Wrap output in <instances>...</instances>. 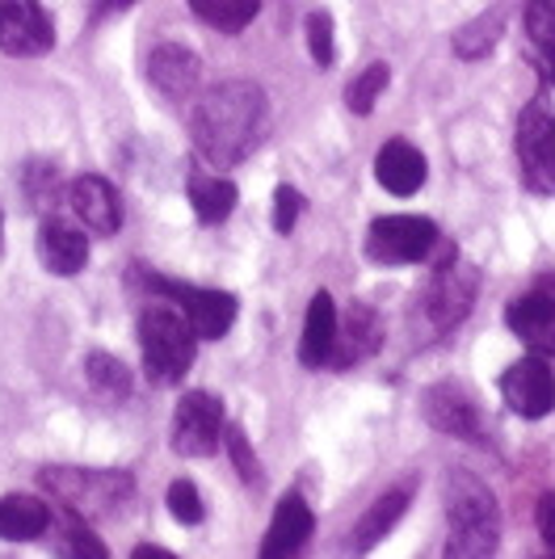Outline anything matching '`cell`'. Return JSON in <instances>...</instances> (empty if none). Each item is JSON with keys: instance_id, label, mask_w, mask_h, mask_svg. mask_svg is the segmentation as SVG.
I'll list each match as a JSON object with an SVG mask.
<instances>
[{"instance_id": "obj_32", "label": "cell", "mask_w": 555, "mask_h": 559, "mask_svg": "<svg viewBox=\"0 0 555 559\" xmlns=\"http://www.w3.org/2000/svg\"><path fill=\"white\" fill-rule=\"evenodd\" d=\"M68 556H81V559H106L110 551H106V543L97 538V534L84 531V522L76 518V526L68 531Z\"/></svg>"}, {"instance_id": "obj_2", "label": "cell", "mask_w": 555, "mask_h": 559, "mask_svg": "<svg viewBox=\"0 0 555 559\" xmlns=\"http://www.w3.org/2000/svg\"><path fill=\"white\" fill-rule=\"evenodd\" d=\"M446 556L484 559L497 556L500 543V509L484 479L472 472H450L446 476Z\"/></svg>"}, {"instance_id": "obj_31", "label": "cell", "mask_w": 555, "mask_h": 559, "mask_svg": "<svg viewBox=\"0 0 555 559\" xmlns=\"http://www.w3.org/2000/svg\"><path fill=\"white\" fill-rule=\"evenodd\" d=\"M299 215H304V194L299 190H291V186H278L274 194V227L282 236H291L295 224H299Z\"/></svg>"}, {"instance_id": "obj_21", "label": "cell", "mask_w": 555, "mask_h": 559, "mask_svg": "<svg viewBox=\"0 0 555 559\" xmlns=\"http://www.w3.org/2000/svg\"><path fill=\"white\" fill-rule=\"evenodd\" d=\"M51 526V509L38 497H0V538L34 543Z\"/></svg>"}, {"instance_id": "obj_26", "label": "cell", "mask_w": 555, "mask_h": 559, "mask_svg": "<svg viewBox=\"0 0 555 559\" xmlns=\"http://www.w3.org/2000/svg\"><path fill=\"white\" fill-rule=\"evenodd\" d=\"M527 34L547 81L555 84V0H527Z\"/></svg>"}, {"instance_id": "obj_9", "label": "cell", "mask_w": 555, "mask_h": 559, "mask_svg": "<svg viewBox=\"0 0 555 559\" xmlns=\"http://www.w3.org/2000/svg\"><path fill=\"white\" fill-rule=\"evenodd\" d=\"M223 438V404L211 392H190L177 404L173 417V450L186 459H206L220 450Z\"/></svg>"}, {"instance_id": "obj_25", "label": "cell", "mask_w": 555, "mask_h": 559, "mask_svg": "<svg viewBox=\"0 0 555 559\" xmlns=\"http://www.w3.org/2000/svg\"><path fill=\"white\" fill-rule=\"evenodd\" d=\"M190 9L198 13V22H206L211 29L240 34L257 17L261 0H190Z\"/></svg>"}, {"instance_id": "obj_27", "label": "cell", "mask_w": 555, "mask_h": 559, "mask_svg": "<svg viewBox=\"0 0 555 559\" xmlns=\"http://www.w3.org/2000/svg\"><path fill=\"white\" fill-rule=\"evenodd\" d=\"M500 13H480L472 26H463L459 34H454V56H463V59H480V56H488L493 47H497V38H500Z\"/></svg>"}, {"instance_id": "obj_29", "label": "cell", "mask_w": 555, "mask_h": 559, "mask_svg": "<svg viewBox=\"0 0 555 559\" xmlns=\"http://www.w3.org/2000/svg\"><path fill=\"white\" fill-rule=\"evenodd\" d=\"M168 513L177 522H186V526H198L206 518V504H202V497H198V488L190 479H173L168 484Z\"/></svg>"}, {"instance_id": "obj_30", "label": "cell", "mask_w": 555, "mask_h": 559, "mask_svg": "<svg viewBox=\"0 0 555 559\" xmlns=\"http://www.w3.org/2000/svg\"><path fill=\"white\" fill-rule=\"evenodd\" d=\"M307 47H311V59L320 63V68H333V22H329V13H311L307 17Z\"/></svg>"}, {"instance_id": "obj_36", "label": "cell", "mask_w": 555, "mask_h": 559, "mask_svg": "<svg viewBox=\"0 0 555 559\" xmlns=\"http://www.w3.org/2000/svg\"><path fill=\"white\" fill-rule=\"evenodd\" d=\"M135 559H173L165 551V547H147V543H143V547H135Z\"/></svg>"}, {"instance_id": "obj_23", "label": "cell", "mask_w": 555, "mask_h": 559, "mask_svg": "<svg viewBox=\"0 0 555 559\" xmlns=\"http://www.w3.org/2000/svg\"><path fill=\"white\" fill-rule=\"evenodd\" d=\"M186 194L194 202V215L202 224H223V219L236 211V198H240L232 181H223V177H202V173H190Z\"/></svg>"}, {"instance_id": "obj_17", "label": "cell", "mask_w": 555, "mask_h": 559, "mask_svg": "<svg viewBox=\"0 0 555 559\" xmlns=\"http://www.w3.org/2000/svg\"><path fill=\"white\" fill-rule=\"evenodd\" d=\"M38 261L59 274V278H72L88 265V240L72 224L63 219H47L38 227Z\"/></svg>"}, {"instance_id": "obj_18", "label": "cell", "mask_w": 555, "mask_h": 559, "mask_svg": "<svg viewBox=\"0 0 555 559\" xmlns=\"http://www.w3.org/2000/svg\"><path fill=\"white\" fill-rule=\"evenodd\" d=\"M375 177L379 186L395 198H409L425 186V156L409 140H388L375 156Z\"/></svg>"}, {"instance_id": "obj_6", "label": "cell", "mask_w": 555, "mask_h": 559, "mask_svg": "<svg viewBox=\"0 0 555 559\" xmlns=\"http://www.w3.org/2000/svg\"><path fill=\"white\" fill-rule=\"evenodd\" d=\"M518 165L527 190L555 194V110L547 93H534L518 114Z\"/></svg>"}, {"instance_id": "obj_33", "label": "cell", "mask_w": 555, "mask_h": 559, "mask_svg": "<svg viewBox=\"0 0 555 559\" xmlns=\"http://www.w3.org/2000/svg\"><path fill=\"white\" fill-rule=\"evenodd\" d=\"M227 454H232V463H236V467H240V476L249 479V484H257V479H261V472H257V463H252V450H249V442H245V433H240V429H232V433H227Z\"/></svg>"}, {"instance_id": "obj_11", "label": "cell", "mask_w": 555, "mask_h": 559, "mask_svg": "<svg viewBox=\"0 0 555 559\" xmlns=\"http://www.w3.org/2000/svg\"><path fill=\"white\" fill-rule=\"evenodd\" d=\"M500 395H505V404H509L518 417H527V420L547 417L555 408L552 366L543 362V358H522V362H513L500 374Z\"/></svg>"}, {"instance_id": "obj_35", "label": "cell", "mask_w": 555, "mask_h": 559, "mask_svg": "<svg viewBox=\"0 0 555 559\" xmlns=\"http://www.w3.org/2000/svg\"><path fill=\"white\" fill-rule=\"evenodd\" d=\"M135 0H93V17L102 22V17H114V13H122V9H131Z\"/></svg>"}, {"instance_id": "obj_10", "label": "cell", "mask_w": 555, "mask_h": 559, "mask_svg": "<svg viewBox=\"0 0 555 559\" xmlns=\"http://www.w3.org/2000/svg\"><path fill=\"white\" fill-rule=\"evenodd\" d=\"M56 47V26L38 0H0V51L17 59L47 56Z\"/></svg>"}, {"instance_id": "obj_13", "label": "cell", "mask_w": 555, "mask_h": 559, "mask_svg": "<svg viewBox=\"0 0 555 559\" xmlns=\"http://www.w3.org/2000/svg\"><path fill=\"white\" fill-rule=\"evenodd\" d=\"M425 420L434 429H442L450 438H463V442H480L484 438V417H480V404L468 388L459 383H438L434 392L425 395Z\"/></svg>"}, {"instance_id": "obj_1", "label": "cell", "mask_w": 555, "mask_h": 559, "mask_svg": "<svg viewBox=\"0 0 555 559\" xmlns=\"http://www.w3.org/2000/svg\"><path fill=\"white\" fill-rule=\"evenodd\" d=\"M190 135L211 168H236L270 135V102L249 81H223L198 97L190 114Z\"/></svg>"}, {"instance_id": "obj_3", "label": "cell", "mask_w": 555, "mask_h": 559, "mask_svg": "<svg viewBox=\"0 0 555 559\" xmlns=\"http://www.w3.org/2000/svg\"><path fill=\"white\" fill-rule=\"evenodd\" d=\"M480 295V274L472 265H463L454 252H446L434 270L429 286L416 295L413 304V341H442L450 336L468 316H472V304Z\"/></svg>"}, {"instance_id": "obj_4", "label": "cell", "mask_w": 555, "mask_h": 559, "mask_svg": "<svg viewBox=\"0 0 555 559\" xmlns=\"http://www.w3.org/2000/svg\"><path fill=\"white\" fill-rule=\"evenodd\" d=\"M38 484L81 522L114 518L135 497V479L127 472H102V467H43Z\"/></svg>"}, {"instance_id": "obj_14", "label": "cell", "mask_w": 555, "mask_h": 559, "mask_svg": "<svg viewBox=\"0 0 555 559\" xmlns=\"http://www.w3.org/2000/svg\"><path fill=\"white\" fill-rule=\"evenodd\" d=\"M147 81L168 102H186L202 81V59L181 43H161L147 56Z\"/></svg>"}, {"instance_id": "obj_19", "label": "cell", "mask_w": 555, "mask_h": 559, "mask_svg": "<svg viewBox=\"0 0 555 559\" xmlns=\"http://www.w3.org/2000/svg\"><path fill=\"white\" fill-rule=\"evenodd\" d=\"M311 509H307L304 497H282L274 509V522L265 531V543H261V556L265 559H282V556H295L311 538Z\"/></svg>"}, {"instance_id": "obj_8", "label": "cell", "mask_w": 555, "mask_h": 559, "mask_svg": "<svg viewBox=\"0 0 555 559\" xmlns=\"http://www.w3.org/2000/svg\"><path fill=\"white\" fill-rule=\"evenodd\" d=\"M147 286L161 290V295H168V299L181 308V316L190 320L194 336H202V341H220V336H227L232 333V324H236L240 304H236V295H227V290L186 286V282H177V278H152Z\"/></svg>"}, {"instance_id": "obj_7", "label": "cell", "mask_w": 555, "mask_h": 559, "mask_svg": "<svg viewBox=\"0 0 555 559\" xmlns=\"http://www.w3.org/2000/svg\"><path fill=\"white\" fill-rule=\"evenodd\" d=\"M438 249V227L425 215H383L366 231V252L379 265H416Z\"/></svg>"}, {"instance_id": "obj_12", "label": "cell", "mask_w": 555, "mask_h": 559, "mask_svg": "<svg viewBox=\"0 0 555 559\" xmlns=\"http://www.w3.org/2000/svg\"><path fill=\"white\" fill-rule=\"evenodd\" d=\"M505 320H509L513 336H518L527 349L543 354V358H555V290H552V282L543 278L534 290H527L522 299H513L509 311H505Z\"/></svg>"}, {"instance_id": "obj_20", "label": "cell", "mask_w": 555, "mask_h": 559, "mask_svg": "<svg viewBox=\"0 0 555 559\" xmlns=\"http://www.w3.org/2000/svg\"><path fill=\"white\" fill-rule=\"evenodd\" d=\"M336 345V304L329 290L311 295V308H307V324H304V341H299V362L307 370H320L329 366Z\"/></svg>"}, {"instance_id": "obj_5", "label": "cell", "mask_w": 555, "mask_h": 559, "mask_svg": "<svg viewBox=\"0 0 555 559\" xmlns=\"http://www.w3.org/2000/svg\"><path fill=\"white\" fill-rule=\"evenodd\" d=\"M139 345H143V370L156 388H173L194 366V329L181 311L147 308L139 316Z\"/></svg>"}, {"instance_id": "obj_28", "label": "cell", "mask_w": 555, "mask_h": 559, "mask_svg": "<svg viewBox=\"0 0 555 559\" xmlns=\"http://www.w3.org/2000/svg\"><path fill=\"white\" fill-rule=\"evenodd\" d=\"M388 76H391L388 63H370L358 81L345 88V106L358 114V118H370V114H375V102H379V93L388 88Z\"/></svg>"}, {"instance_id": "obj_15", "label": "cell", "mask_w": 555, "mask_h": 559, "mask_svg": "<svg viewBox=\"0 0 555 559\" xmlns=\"http://www.w3.org/2000/svg\"><path fill=\"white\" fill-rule=\"evenodd\" d=\"M68 202H72L76 219H81L93 236H114V231L122 227V202H118L110 181H106V177H97V173L76 177V181H72V190H68Z\"/></svg>"}, {"instance_id": "obj_34", "label": "cell", "mask_w": 555, "mask_h": 559, "mask_svg": "<svg viewBox=\"0 0 555 559\" xmlns=\"http://www.w3.org/2000/svg\"><path fill=\"white\" fill-rule=\"evenodd\" d=\"M534 513H539V534H543V543L555 551V492H547Z\"/></svg>"}, {"instance_id": "obj_24", "label": "cell", "mask_w": 555, "mask_h": 559, "mask_svg": "<svg viewBox=\"0 0 555 559\" xmlns=\"http://www.w3.org/2000/svg\"><path fill=\"white\" fill-rule=\"evenodd\" d=\"M84 379H88V388L102 395V400H127V395H131V374H127V366L118 362L114 354H106V349H93V354L84 358Z\"/></svg>"}, {"instance_id": "obj_16", "label": "cell", "mask_w": 555, "mask_h": 559, "mask_svg": "<svg viewBox=\"0 0 555 559\" xmlns=\"http://www.w3.org/2000/svg\"><path fill=\"white\" fill-rule=\"evenodd\" d=\"M379 333H383V324H379L375 308L354 304L345 316H336V345H333V358H329V366L345 370V366L370 358V354L379 349Z\"/></svg>"}, {"instance_id": "obj_22", "label": "cell", "mask_w": 555, "mask_h": 559, "mask_svg": "<svg viewBox=\"0 0 555 559\" xmlns=\"http://www.w3.org/2000/svg\"><path fill=\"white\" fill-rule=\"evenodd\" d=\"M409 501H413V488L409 484H400V488H391V492H383L379 501L366 509V518H358V526H354V547L358 551H366V547H375L383 534L404 518V509H409Z\"/></svg>"}, {"instance_id": "obj_37", "label": "cell", "mask_w": 555, "mask_h": 559, "mask_svg": "<svg viewBox=\"0 0 555 559\" xmlns=\"http://www.w3.org/2000/svg\"><path fill=\"white\" fill-rule=\"evenodd\" d=\"M0 236H4V227H0Z\"/></svg>"}]
</instances>
